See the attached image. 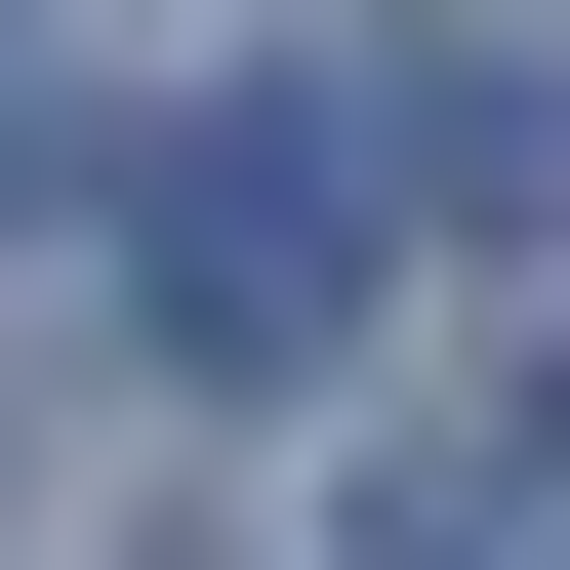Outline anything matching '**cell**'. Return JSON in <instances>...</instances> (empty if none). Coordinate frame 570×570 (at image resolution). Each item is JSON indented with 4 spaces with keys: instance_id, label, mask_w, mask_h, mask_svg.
I'll return each mask as SVG.
<instances>
[{
    "instance_id": "1",
    "label": "cell",
    "mask_w": 570,
    "mask_h": 570,
    "mask_svg": "<svg viewBox=\"0 0 570 570\" xmlns=\"http://www.w3.org/2000/svg\"><path fill=\"white\" fill-rule=\"evenodd\" d=\"M367 204H407V122H204V164H164V326L285 367V326L367 285Z\"/></svg>"
},
{
    "instance_id": "2",
    "label": "cell",
    "mask_w": 570,
    "mask_h": 570,
    "mask_svg": "<svg viewBox=\"0 0 570 570\" xmlns=\"http://www.w3.org/2000/svg\"><path fill=\"white\" fill-rule=\"evenodd\" d=\"M407 204H570V0H407Z\"/></svg>"
},
{
    "instance_id": "3",
    "label": "cell",
    "mask_w": 570,
    "mask_h": 570,
    "mask_svg": "<svg viewBox=\"0 0 570 570\" xmlns=\"http://www.w3.org/2000/svg\"><path fill=\"white\" fill-rule=\"evenodd\" d=\"M367 570H570V407H489V449H407V489H367Z\"/></svg>"
}]
</instances>
